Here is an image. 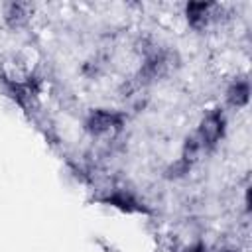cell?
<instances>
[{"mask_svg": "<svg viewBox=\"0 0 252 252\" xmlns=\"http://www.w3.org/2000/svg\"><path fill=\"white\" fill-rule=\"evenodd\" d=\"M230 102L232 104H240V102H246L248 100V83H240L236 85L232 91H230Z\"/></svg>", "mask_w": 252, "mask_h": 252, "instance_id": "1", "label": "cell"}]
</instances>
